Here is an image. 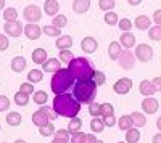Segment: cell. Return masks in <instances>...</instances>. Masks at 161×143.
Segmentation results:
<instances>
[{"label": "cell", "instance_id": "cell-1", "mask_svg": "<svg viewBox=\"0 0 161 143\" xmlns=\"http://www.w3.org/2000/svg\"><path fill=\"white\" fill-rule=\"evenodd\" d=\"M53 111L63 118H76L80 111V103L69 93H60L53 100Z\"/></svg>", "mask_w": 161, "mask_h": 143}, {"label": "cell", "instance_id": "cell-2", "mask_svg": "<svg viewBox=\"0 0 161 143\" xmlns=\"http://www.w3.org/2000/svg\"><path fill=\"white\" fill-rule=\"evenodd\" d=\"M74 74L69 69H60L57 72H53L52 77V92L55 95L66 93V90H69L71 85L74 84Z\"/></svg>", "mask_w": 161, "mask_h": 143}, {"label": "cell", "instance_id": "cell-3", "mask_svg": "<svg viewBox=\"0 0 161 143\" xmlns=\"http://www.w3.org/2000/svg\"><path fill=\"white\" fill-rule=\"evenodd\" d=\"M74 98L79 103H90L93 101L97 95V85L92 79H86V81H77V84L74 85V92H73Z\"/></svg>", "mask_w": 161, "mask_h": 143}, {"label": "cell", "instance_id": "cell-4", "mask_svg": "<svg viewBox=\"0 0 161 143\" xmlns=\"http://www.w3.org/2000/svg\"><path fill=\"white\" fill-rule=\"evenodd\" d=\"M68 69L74 74V77L77 81H86V79H92V76H93V71L92 66H90V63L84 58H73L69 61V66Z\"/></svg>", "mask_w": 161, "mask_h": 143}, {"label": "cell", "instance_id": "cell-5", "mask_svg": "<svg viewBox=\"0 0 161 143\" xmlns=\"http://www.w3.org/2000/svg\"><path fill=\"white\" fill-rule=\"evenodd\" d=\"M53 119V116H50V111L47 109V106H42L40 109H37L32 114V124L37 127H44L48 124V121Z\"/></svg>", "mask_w": 161, "mask_h": 143}, {"label": "cell", "instance_id": "cell-6", "mask_svg": "<svg viewBox=\"0 0 161 143\" xmlns=\"http://www.w3.org/2000/svg\"><path fill=\"white\" fill-rule=\"evenodd\" d=\"M136 56L142 63H148L153 58V50H152V47H148L147 44H140V45L136 47Z\"/></svg>", "mask_w": 161, "mask_h": 143}, {"label": "cell", "instance_id": "cell-7", "mask_svg": "<svg viewBox=\"0 0 161 143\" xmlns=\"http://www.w3.org/2000/svg\"><path fill=\"white\" fill-rule=\"evenodd\" d=\"M24 18L28 23H32L36 24L40 18H42V13H40V8L36 7V5H28L24 8Z\"/></svg>", "mask_w": 161, "mask_h": 143}, {"label": "cell", "instance_id": "cell-8", "mask_svg": "<svg viewBox=\"0 0 161 143\" xmlns=\"http://www.w3.org/2000/svg\"><path fill=\"white\" fill-rule=\"evenodd\" d=\"M119 64L123 69H132L134 64H136V55L132 51H121V56H119Z\"/></svg>", "mask_w": 161, "mask_h": 143}, {"label": "cell", "instance_id": "cell-9", "mask_svg": "<svg viewBox=\"0 0 161 143\" xmlns=\"http://www.w3.org/2000/svg\"><path fill=\"white\" fill-rule=\"evenodd\" d=\"M130 87H132V81L127 79V77H123V79H119V81L114 84L113 90H114L118 95H126L129 90H130Z\"/></svg>", "mask_w": 161, "mask_h": 143}, {"label": "cell", "instance_id": "cell-10", "mask_svg": "<svg viewBox=\"0 0 161 143\" xmlns=\"http://www.w3.org/2000/svg\"><path fill=\"white\" fill-rule=\"evenodd\" d=\"M24 28L19 21H13V23H7L5 24V32L7 35H11V37H19L23 34Z\"/></svg>", "mask_w": 161, "mask_h": 143}, {"label": "cell", "instance_id": "cell-11", "mask_svg": "<svg viewBox=\"0 0 161 143\" xmlns=\"http://www.w3.org/2000/svg\"><path fill=\"white\" fill-rule=\"evenodd\" d=\"M158 106H159L158 100H155V98H152V97H147V98L142 101V109H143V113H147V114H155V113L158 111Z\"/></svg>", "mask_w": 161, "mask_h": 143}, {"label": "cell", "instance_id": "cell-12", "mask_svg": "<svg viewBox=\"0 0 161 143\" xmlns=\"http://www.w3.org/2000/svg\"><path fill=\"white\" fill-rule=\"evenodd\" d=\"M40 32H42V29H40L39 26L32 24V23L24 26V34H26L28 39H31V40H37V39L40 37Z\"/></svg>", "mask_w": 161, "mask_h": 143}, {"label": "cell", "instance_id": "cell-13", "mask_svg": "<svg viewBox=\"0 0 161 143\" xmlns=\"http://www.w3.org/2000/svg\"><path fill=\"white\" fill-rule=\"evenodd\" d=\"M97 40L93 37H86L82 39V42H80V48H82V51H86V53H93V51L97 50Z\"/></svg>", "mask_w": 161, "mask_h": 143}, {"label": "cell", "instance_id": "cell-14", "mask_svg": "<svg viewBox=\"0 0 161 143\" xmlns=\"http://www.w3.org/2000/svg\"><path fill=\"white\" fill-rule=\"evenodd\" d=\"M139 88H140V93L145 97H152L153 93H156V88H155L153 82H150V81H142Z\"/></svg>", "mask_w": 161, "mask_h": 143}, {"label": "cell", "instance_id": "cell-15", "mask_svg": "<svg viewBox=\"0 0 161 143\" xmlns=\"http://www.w3.org/2000/svg\"><path fill=\"white\" fill-rule=\"evenodd\" d=\"M44 10H45V15L48 16H55L58 10H60V5L57 0H45V5H44Z\"/></svg>", "mask_w": 161, "mask_h": 143}, {"label": "cell", "instance_id": "cell-16", "mask_svg": "<svg viewBox=\"0 0 161 143\" xmlns=\"http://www.w3.org/2000/svg\"><path fill=\"white\" fill-rule=\"evenodd\" d=\"M42 68H44L45 72H57V71L61 69V66H60V63H58L57 58H50V60H47V61L42 64Z\"/></svg>", "mask_w": 161, "mask_h": 143}, {"label": "cell", "instance_id": "cell-17", "mask_svg": "<svg viewBox=\"0 0 161 143\" xmlns=\"http://www.w3.org/2000/svg\"><path fill=\"white\" fill-rule=\"evenodd\" d=\"M121 44L119 42H111L110 44V47H108V55H110V60H113V61H116V60H119V56H121Z\"/></svg>", "mask_w": 161, "mask_h": 143}, {"label": "cell", "instance_id": "cell-18", "mask_svg": "<svg viewBox=\"0 0 161 143\" xmlns=\"http://www.w3.org/2000/svg\"><path fill=\"white\" fill-rule=\"evenodd\" d=\"M32 61L37 64H44L47 61V51L44 48H36L32 51Z\"/></svg>", "mask_w": 161, "mask_h": 143}, {"label": "cell", "instance_id": "cell-19", "mask_svg": "<svg viewBox=\"0 0 161 143\" xmlns=\"http://www.w3.org/2000/svg\"><path fill=\"white\" fill-rule=\"evenodd\" d=\"M90 8V0H74L73 10L76 13H86Z\"/></svg>", "mask_w": 161, "mask_h": 143}, {"label": "cell", "instance_id": "cell-20", "mask_svg": "<svg viewBox=\"0 0 161 143\" xmlns=\"http://www.w3.org/2000/svg\"><path fill=\"white\" fill-rule=\"evenodd\" d=\"M24 68H26L24 56H15L11 60V69L15 72H21V71H24Z\"/></svg>", "mask_w": 161, "mask_h": 143}, {"label": "cell", "instance_id": "cell-21", "mask_svg": "<svg viewBox=\"0 0 161 143\" xmlns=\"http://www.w3.org/2000/svg\"><path fill=\"white\" fill-rule=\"evenodd\" d=\"M152 26V21H150V18L148 16H137L136 18V28L137 29H140V31H145V29H148Z\"/></svg>", "mask_w": 161, "mask_h": 143}, {"label": "cell", "instance_id": "cell-22", "mask_svg": "<svg viewBox=\"0 0 161 143\" xmlns=\"http://www.w3.org/2000/svg\"><path fill=\"white\" fill-rule=\"evenodd\" d=\"M140 140V132H139V129L136 127H130L127 129V134H126V141L127 143H137Z\"/></svg>", "mask_w": 161, "mask_h": 143}, {"label": "cell", "instance_id": "cell-23", "mask_svg": "<svg viewBox=\"0 0 161 143\" xmlns=\"http://www.w3.org/2000/svg\"><path fill=\"white\" fill-rule=\"evenodd\" d=\"M121 44L126 48H130V47L136 45V37L130 32H123V35H121Z\"/></svg>", "mask_w": 161, "mask_h": 143}, {"label": "cell", "instance_id": "cell-24", "mask_svg": "<svg viewBox=\"0 0 161 143\" xmlns=\"http://www.w3.org/2000/svg\"><path fill=\"white\" fill-rule=\"evenodd\" d=\"M130 119H132V125H136L137 129L139 127H143L147 124V118H145L142 113H132L130 114Z\"/></svg>", "mask_w": 161, "mask_h": 143}, {"label": "cell", "instance_id": "cell-25", "mask_svg": "<svg viewBox=\"0 0 161 143\" xmlns=\"http://www.w3.org/2000/svg\"><path fill=\"white\" fill-rule=\"evenodd\" d=\"M15 103L18 106H26L29 103V93L23 92V90H19V92L15 93Z\"/></svg>", "mask_w": 161, "mask_h": 143}, {"label": "cell", "instance_id": "cell-26", "mask_svg": "<svg viewBox=\"0 0 161 143\" xmlns=\"http://www.w3.org/2000/svg\"><path fill=\"white\" fill-rule=\"evenodd\" d=\"M71 45H73V39H71V35H60V37L57 39V47L61 48V50L69 48Z\"/></svg>", "mask_w": 161, "mask_h": 143}, {"label": "cell", "instance_id": "cell-27", "mask_svg": "<svg viewBox=\"0 0 161 143\" xmlns=\"http://www.w3.org/2000/svg\"><path fill=\"white\" fill-rule=\"evenodd\" d=\"M7 124L8 125H19L21 124V114L19 113H16V111H11V113H8L7 114Z\"/></svg>", "mask_w": 161, "mask_h": 143}, {"label": "cell", "instance_id": "cell-28", "mask_svg": "<svg viewBox=\"0 0 161 143\" xmlns=\"http://www.w3.org/2000/svg\"><path fill=\"white\" fill-rule=\"evenodd\" d=\"M103 129H105V122H103V119L93 118V119L90 121V130H92V132L100 134V132H103Z\"/></svg>", "mask_w": 161, "mask_h": 143}, {"label": "cell", "instance_id": "cell-29", "mask_svg": "<svg viewBox=\"0 0 161 143\" xmlns=\"http://www.w3.org/2000/svg\"><path fill=\"white\" fill-rule=\"evenodd\" d=\"M42 77H44V72H42V71H39V69H32V71L28 72V81H29L31 84H37V82H40V81H42Z\"/></svg>", "mask_w": 161, "mask_h": 143}, {"label": "cell", "instance_id": "cell-30", "mask_svg": "<svg viewBox=\"0 0 161 143\" xmlns=\"http://www.w3.org/2000/svg\"><path fill=\"white\" fill-rule=\"evenodd\" d=\"M80 127H82V121H80L77 116H76V118L71 119V122H69V125H68V132L73 135V134H76V132L80 130Z\"/></svg>", "mask_w": 161, "mask_h": 143}, {"label": "cell", "instance_id": "cell-31", "mask_svg": "<svg viewBox=\"0 0 161 143\" xmlns=\"http://www.w3.org/2000/svg\"><path fill=\"white\" fill-rule=\"evenodd\" d=\"M118 125H119L121 130H127V129L134 127L132 125V119H130V114L129 116H121L119 121H118Z\"/></svg>", "mask_w": 161, "mask_h": 143}, {"label": "cell", "instance_id": "cell-32", "mask_svg": "<svg viewBox=\"0 0 161 143\" xmlns=\"http://www.w3.org/2000/svg\"><path fill=\"white\" fill-rule=\"evenodd\" d=\"M3 19L7 23H13V21H18V11L15 8H7L3 11Z\"/></svg>", "mask_w": 161, "mask_h": 143}, {"label": "cell", "instance_id": "cell-33", "mask_svg": "<svg viewBox=\"0 0 161 143\" xmlns=\"http://www.w3.org/2000/svg\"><path fill=\"white\" fill-rule=\"evenodd\" d=\"M42 31L47 34V35H50V37H60V34H61V29L60 28H57V26H44L42 28Z\"/></svg>", "mask_w": 161, "mask_h": 143}, {"label": "cell", "instance_id": "cell-34", "mask_svg": "<svg viewBox=\"0 0 161 143\" xmlns=\"http://www.w3.org/2000/svg\"><path fill=\"white\" fill-rule=\"evenodd\" d=\"M113 113H114V108L111 103H103V105H100V116L106 118V116H113Z\"/></svg>", "mask_w": 161, "mask_h": 143}, {"label": "cell", "instance_id": "cell-35", "mask_svg": "<svg viewBox=\"0 0 161 143\" xmlns=\"http://www.w3.org/2000/svg\"><path fill=\"white\" fill-rule=\"evenodd\" d=\"M39 132H40V135L42 137H50V135H55V127H53V124H47V125H44V127H40L39 129Z\"/></svg>", "mask_w": 161, "mask_h": 143}, {"label": "cell", "instance_id": "cell-36", "mask_svg": "<svg viewBox=\"0 0 161 143\" xmlns=\"http://www.w3.org/2000/svg\"><path fill=\"white\" fill-rule=\"evenodd\" d=\"M34 103H37V105H40V106H44L45 103H47V93L42 92V90L36 92L34 93Z\"/></svg>", "mask_w": 161, "mask_h": 143}, {"label": "cell", "instance_id": "cell-37", "mask_svg": "<svg viewBox=\"0 0 161 143\" xmlns=\"http://www.w3.org/2000/svg\"><path fill=\"white\" fill-rule=\"evenodd\" d=\"M148 34H150V39L152 40H161V26H153V28H150V31H148Z\"/></svg>", "mask_w": 161, "mask_h": 143}, {"label": "cell", "instance_id": "cell-38", "mask_svg": "<svg viewBox=\"0 0 161 143\" xmlns=\"http://www.w3.org/2000/svg\"><path fill=\"white\" fill-rule=\"evenodd\" d=\"M92 81L95 82V85L98 87V85H103V84H105L106 77H105V74H103V72H100V71H95V72H93V76H92Z\"/></svg>", "mask_w": 161, "mask_h": 143}, {"label": "cell", "instance_id": "cell-39", "mask_svg": "<svg viewBox=\"0 0 161 143\" xmlns=\"http://www.w3.org/2000/svg\"><path fill=\"white\" fill-rule=\"evenodd\" d=\"M66 23H68V18H66L64 15H58V16H55V18H53V26H57V28H64V26H66Z\"/></svg>", "mask_w": 161, "mask_h": 143}, {"label": "cell", "instance_id": "cell-40", "mask_svg": "<svg viewBox=\"0 0 161 143\" xmlns=\"http://www.w3.org/2000/svg\"><path fill=\"white\" fill-rule=\"evenodd\" d=\"M98 5L103 11H111L114 8V0H100Z\"/></svg>", "mask_w": 161, "mask_h": 143}, {"label": "cell", "instance_id": "cell-41", "mask_svg": "<svg viewBox=\"0 0 161 143\" xmlns=\"http://www.w3.org/2000/svg\"><path fill=\"white\" fill-rule=\"evenodd\" d=\"M105 23L110 24V26H114L118 23V15H116V13H113V11L105 13Z\"/></svg>", "mask_w": 161, "mask_h": 143}, {"label": "cell", "instance_id": "cell-42", "mask_svg": "<svg viewBox=\"0 0 161 143\" xmlns=\"http://www.w3.org/2000/svg\"><path fill=\"white\" fill-rule=\"evenodd\" d=\"M60 60H61L63 63H69V61L73 60V51H69L68 48L61 50V51H60Z\"/></svg>", "mask_w": 161, "mask_h": 143}, {"label": "cell", "instance_id": "cell-43", "mask_svg": "<svg viewBox=\"0 0 161 143\" xmlns=\"http://www.w3.org/2000/svg\"><path fill=\"white\" fill-rule=\"evenodd\" d=\"M118 24H119V29H121V31H124V32H129V31H130V28H132V21H130V19H127V18L121 19Z\"/></svg>", "mask_w": 161, "mask_h": 143}, {"label": "cell", "instance_id": "cell-44", "mask_svg": "<svg viewBox=\"0 0 161 143\" xmlns=\"http://www.w3.org/2000/svg\"><path fill=\"white\" fill-rule=\"evenodd\" d=\"M89 113H90V116H100V105L98 103H95V101H92L90 105H89Z\"/></svg>", "mask_w": 161, "mask_h": 143}, {"label": "cell", "instance_id": "cell-45", "mask_svg": "<svg viewBox=\"0 0 161 143\" xmlns=\"http://www.w3.org/2000/svg\"><path fill=\"white\" fill-rule=\"evenodd\" d=\"M10 108V100L5 95H0V111H8Z\"/></svg>", "mask_w": 161, "mask_h": 143}, {"label": "cell", "instance_id": "cell-46", "mask_svg": "<svg viewBox=\"0 0 161 143\" xmlns=\"http://www.w3.org/2000/svg\"><path fill=\"white\" fill-rule=\"evenodd\" d=\"M84 135L86 134H82V132H76V134H73L71 135V143H82V140H84Z\"/></svg>", "mask_w": 161, "mask_h": 143}, {"label": "cell", "instance_id": "cell-47", "mask_svg": "<svg viewBox=\"0 0 161 143\" xmlns=\"http://www.w3.org/2000/svg\"><path fill=\"white\" fill-rule=\"evenodd\" d=\"M10 45V40L7 39L5 34H0V50H7Z\"/></svg>", "mask_w": 161, "mask_h": 143}, {"label": "cell", "instance_id": "cell-48", "mask_svg": "<svg viewBox=\"0 0 161 143\" xmlns=\"http://www.w3.org/2000/svg\"><path fill=\"white\" fill-rule=\"evenodd\" d=\"M19 90H23V92H26V93H32L34 87H32V84H31V82H26V84H21Z\"/></svg>", "mask_w": 161, "mask_h": 143}, {"label": "cell", "instance_id": "cell-49", "mask_svg": "<svg viewBox=\"0 0 161 143\" xmlns=\"http://www.w3.org/2000/svg\"><path fill=\"white\" fill-rule=\"evenodd\" d=\"M103 122H105V125L113 127L116 124V119H114V116H106V118H103Z\"/></svg>", "mask_w": 161, "mask_h": 143}, {"label": "cell", "instance_id": "cell-50", "mask_svg": "<svg viewBox=\"0 0 161 143\" xmlns=\"http://www.w3.org/2000/svg\"><path fill=\"white\" fill-rule=\"evenodd\" d=\"M95 141H97V138H95V135H92V134H86L84 140H82V143H95Z\"/></svg>", "mask_w": 161, "mask_h": 143}, {"label": "cell", "instance_id": "cell-51", "mask_svg": "<svg viewBox=\"0 0 161 143\" xmlns=\"http://www.w3.org/2000/svg\"><path fill=\"white\" fill-rule=\"evenodd\" d=\"M55 137H60V138H68V140H69V132H68V130H58V132H55Z\"/></svg>", "mask_w": 161, "mask_h": 143}, {"label": "cell", "instance_id": "cell-52", "mask_svg": "<svg viewBox=\"0 0 161 143\" xmlns=\"http://www.w3.org/2000/svg\"><path fill=\"white\" fill-rule=\"evenodd\" d=\"M153 19L156 23V26H161V10H156L155 15H153Z\"/></svg>", "mask_w": 161, "mask_h": 143}, {"label": "cell", "instance_id": "cell-53", "mask_svg": "<svg viewBox=\"0 0 161 143\" xmlns=\"http://www.w3.org/2000/svg\"><path fill=\"white\" fill-rule=\"evenodd\" d=\"M152 82H153V85L156 88V92H158V90H161V77H155Z\"/></svg>", "mask_w": 161, "mask_h": 143}, {"label": "cell", "instance_id": "cell-54", "mask_svg": "<svg viewBox=\"0 0 161 143\" xmlns=\"http://www.w3.org/2000/svg\"><path fill=\"white\" fill-rule=\"evenodd\" d=\"M50 143H69V140H68V138H60V137H55Z\"/></svg>", "mask_w": 161, "mask_h": 143}, {"label": "cell", "instance_id": "cell-55", "mask_svg": "<svg viewBox=\"0 0 161 143\" xmlns=\"http://www.w3.org/2000/svg\"><path fill=\"white\" fill-rule=\"evenodd\" d=\"M152 143H161V132H159V134H156V135H153Z\"/></svg>", "mask_w": 161, "mask_h": 143}, {"label": "cell", "instance_id": "cell-56", "mask_svg": "<svg viewBox=\"0 0 161 143\" xmlns=\"http://www.w3.org/2000/svg\"><path fill=\"white\" fill-rule=\"evenodd\" d=\"M127 2H129L130 5H140V2H142V0H127Z\"/></svg>", "mask_w": 161, "mask_h": 143}, {"label": "cell", "instance_id": "cell-57", "mask_svg": "<svg viewBox=\"0 0 161 143\" xmlns=\"http://www.w3.org/2000/svg\"><path fill=\"white\" fill-rule=\"evenodd\" d=\"M156 125H158V129H159V132H161V118H158V121H156Z\"/></svg>", "mask_w": 161, "mask_h": 143}, {"label": "cell", "instance_id": "cell-58", "mask_svg": "<svg viewBox=\"0 0 161 143\" xmlns=\"http://www.w3.org/2000/svg\"><path fill=\"white\" fill-rule=\"evenodd\" d=\"M5 7V0H0V10H2Z\"/></svg>", "mask_w": 161, "mask_h": 143}, {"label": "cell", "instance_id": "cell-59", "mask_svg": "<svg viewBox=\"0 0 161 143\" xmlns=\"http://www.w3.org/2000/svg\"><path fill=\"white\" fill-rule=\"evenodd\" d=\"M15 143H26V141H24V140H16Z\"/></svg>", "mask_w": 161, "mask_h": 143}, {"label": "cell", "instance_id": "cell-60", "mask_svg": "<svg viewBox=\"0 0 161 143\" xmlns=\"http://www.w3.org/2000/svg\"><path fill=\"white\" fill-rule=\"evenodd\" d=\"M95 143H103V141H102V140H97V141H95Z\"/></svg>", "mask_w": 161, "mask_h": 143}, {"label": "cell", "instance_id": "cell-61", "mask_svg": "<svg viewBox=\"0 0 161 143\" xmlns=\"http://www.w3.org/2000/svg\"><path fill=\"white\" fill-rule=\"evenodd\" d=\"M119 143H124V141H119Z\"/></svg>", "mask_w": 161, "mask_h": 143}]
</instances>
